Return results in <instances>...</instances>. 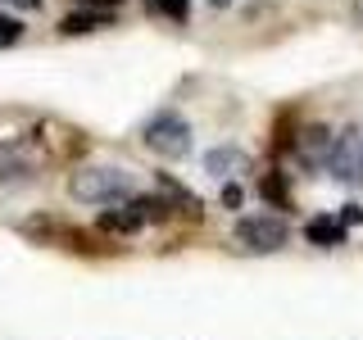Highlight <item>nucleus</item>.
I'll list each match as a JSON object with an SVG mask.
<instances>
[{
    "instance_id": "obj_9",
    "label": "nucleus",
    "mask_w": 363,
    "mask_h": 340,
    "mask_svg": "<svg viewBox=\"0 0 363 340\" xmlns=\"http://www.w3.org/2000/svg\"><path fill=\"white\" fill-rule=\"evenodd\" d=\"M150 9H159V14H168V18H177V23H186V0H145Z\"/></svg>"
},
{
    "instance_id": "obj_4",
    "label": "nucleus",
    "mask_w": 363,
    "mask_h": 340,
    "mask_svg": "<svg viewBox=\"0 0 363 340\" xmlns=\"http://www.w3.org/2000/svg\"><path fill=\"white\" fill-rule=\"evenodd\" d=\"M327 173L336 181H359L363 177V118L350 123V128L336 136L332 159H327Z\"/></svg>"
},
{
    "instance_id": "obj_11",
    "label": "nucleus",
    "mask_w": 363,
    "mask_h": 340,
    "mask_svg": "<svg viewBox=\"0 0 363 340\" xmlns=\"http://www.w3.org/2000/svg\"><path fill=\"white\" fill-rule=\"evenodd\" d=\"M336 218H340V227H345V232H350V227H354V222H363V204H345V209H340Z\"/></svg>"
},
{
    "instance_id": "obj_13",
    "label": "nucleus",
    "mask_w": 363,
    "mask_h": 340,
    "mask_svg": "<svg viewBox=\"0 0 363 340\" xmlns=\"http://www.w3.org/2000/svg\"><path fill=\"white\" fill-rule=\"evenodd\" d=\"M0 5H23V9H32V5H41V0H0Z\"/></svg>"
},
{
    "instance_id": "obj_10",
    "label": "nucleus",
    "mask_w": 363,
    "mask_h": 340,
    "mask_svg": "<svg viewBox=\"0 0 363 340\" xmlns=\"http://www.w3.org/2000/svg\"><path fill=\"white\" fill-rule=\"evenodd\" d=\"M18 37H23V23L14 14H0V50H5V45H14Z\"/></svg>"
},
{
    "instance_id": "obj_16",
    "label": "nucleus",
    "mask_w": 363,
    "mask_h": 340,
    "mask_svg": "<svg viewBox=\"0 0 363 340\" xmlns=\"http://www.w3.org/2000/svg\"><path fill=\"white\" fill-rule=\"evenodd\" d=\"M209 5H213V9H227V5H232V0H209Z\"/></svg>"
},
{
    "instance_id": "obj_3",
    "label": "nucleus",
    "mask_w": 363,
    "mask_h": 340,
    "mask_svg": "<svg viewBox=\"0 0 363 340\" xmlns=\"http://www.w3.org/2000/svg\"><path fill=\"white\" fill-rule=\"evenodd\" d=\"M232 241L241 245L245 254H277V249L291 241V232H286V222H281V218H264V213H255V218L236 222Z\"/></svg>"
},
{
    "instance_id": "obj_6",
    "label": "nucleus",
    "mask_w": 363,
    "mask_h": 340,
    "mask_svg": "<svg viewBox=\"0 0 363 340\" xmlns=\"http://www.w3.org/2000/svg\"><path fill=\"white\" fill-rule=\"evenodd\" d=\"M332 145H336V132L318 128V123L295 136V154H300L304 168H327V159H332Z\"/></svg>"
},
{
    "instance_id": "obj_1",
    "label": "nucleus",
    "mask_w": 363,
    "mask_h": 340,
    "mask_svg": "<svg viewBox=\"0 0 363 340\" xmlns=\"http://www.w3.org/2000/svg\"><path fill=\"white\" fill-rule=\"evenodd\" d=\"M68 196L77 204H123L136 196V181L128 168H113V164H86L73 168L68 177Z\"/></svg>"
},
{
    "instance_id": "obj_12",
    "label": "nucleus",
    "mask_w": 363,
    "mask_h": 340,
    "mask_svg": "<svg viewBox=\"0 0 363 340\" xmlns=\"http://www.w3.org/2000/svg\"><path fill=\"white\" fill-rule=\"evenodd\" d=\"M223 204H227V209H241V186H236V181L223 186Z\"/></svg>"
},
{
    "instance_id": "obj_5",
    "label": "nucleus",
    "mask_w": 363,
    "mask_h": 340,
    "mask_svg": "<svg viewBox=\"0 0 363 340\" xmlns=\"http://www.w3.org/2000/svg\"><path fill=\"white\" fill-rule=\"evenodd\" d=\"M204 173H209L213 181H236V177H250L255 173V159H250L245 150H232V145H218V150L204 154Z\"/></svg>"
},
{
    "instance_id": "obj_7",
    "label": "nucleus",
    "mask_w": 363,
    "mask_h": 340,
    "mask_svg": "<svg viewBox=\"0 0 363 340\" xmlns=\"http://www.w3.org/2000/svg\"><path fill=\"white\" fill-rule=\"evenodd\" d=\"M304 236H309V245H318V249L345 245V227H340L336 213H318V218H309L304 222Z\"/></svg>"
},
{
    "instance_id": "obj_2",
    "label": "nucleus",
    "mask_w": 363,
    "mask_h": 340,
    "mask_svg": "<svg viewBox=\"0 0 363 340\" xmlns=\"http://www.w3.org/2000/svg\"><path fill=\"white\" fill-rule=\"evenodd\" d=\"M145 150H155L159 159H186L191 154V123L182 113H155L141 128Z\"/></svg>"
},
{
    "instance_id": "obj_14",
    "label": "nucleus",
    "mask_w": 363,
    "mask_h": 340,
    "mask_svg": "<svg viewBox=\"0 0 363 340\" xmlns=\"http://www.w3.org/2000/svg\"><path fill=\"white\" fill-rule=\"evenodd\" d=\"M82 5H91V9H105V5H118V0H82Z\"/></svg>"
},
{
    "instance_id": "obj_8",
    "label": "nucleus",
    "mask_w": 363,
    "mask_h": 340,
    "mask_svg": "<svg viewBox=\"0 0 363 340\" xmlns=\"http://www.w3.org/2000/svg\"><path fill=\"white\" fill-rule=\"evenodd\" d=\"M96 28H113V18L105 14V9H77V14H68L60 23L64 37H82V32H96Z\"/></svg>"
},
{
    "instance_id": "obj_15",
    "label": "nucleus",
    "mask_w": 363,
    "mask_h": 340,
    "mask_svg": "<svg viewBox=\"0 0 363 340\" xmlns=\"http://www.w3.org/2000/svg\"><path fill=\"white\" fill-rule=\"evenodd\" d=\"M354 18H359V28H363V0H354Z\"/></svg>"
}]
</instances>
